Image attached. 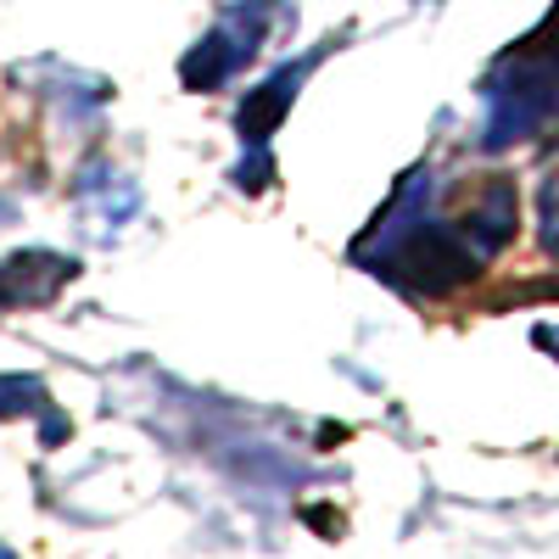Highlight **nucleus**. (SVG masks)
Returning a JSON list of instances; mask_svg holds the SVG:
<instances>
[{"instance_id": "nucleus-2", "label": "nucleus", "mask_w": 559, "mask_h": 559, "mask_svg": "<svg viewBox=\"0 0 559 559\" xmlns=\"http://www.w3.org/2000/svg\"><path fill=\"white\" fill-rule=\"evenodd\" d=\"M559 123V12L487 79V146H515Z\"/></svg>"}, {"instance_id": "nucleus-1", "label": "nucleus", "mask_w": 559, "mask_h": 559, "mask_svg": "<svg viewBox=\"0 0 559 559\" xmlns=\"http://www.w3.org/2000/svg\"><path fill=\"white\" fill-rule=\"evenodd\" d=\"M509 229H515V185L509 179L471 191L453 213H431L426 179L414 174L403 179L397 202L376 224V236H369V241H386V252H364V258L408 292H453L498 258Z\"/></svg>"}, {"instance_id": "nucleus-3", "label": "nucleus", "mask_w": 559, "mask_h": 559, "mask_svg": "<svg viewBox=\"0 0 559 559\" xmlns=\"http://www.w3.org/2000/svg\"><path fill=\"white\" fill-rule=\"evenodd\" d=\"M263 39V23H258V7H247V12H236L224 28H213L207 34V45L185 62V79L191 84H218V79H229L241 62H247V51Z\"/></svg>"}, {"instance_id": "nucleus-5", "label": "nucleus", "mask_w": 559, "mask_h": 559, "mask_svg": "<svg viewBox=\"0 0 559 559\" xmlns=\"http://www.w3.org/2000/svg\"><path fill=\"white\" fill-rule=\"evenodd\" d=\"M0 559H12V554H7V548H0Z\"/></svg>"}, {"instance_id": "nucleus-4", "label": "nucleus", "mask_w": 559, "mask_h": 559, "mask_svg": "<svg viewBox=\"0 0 559 559\" xmlns=\"http://www.w3.org/2000/svg\"><path fill=\"white\" fill-rule=\"evenodd\" d=\"M543 241L548 252H559V174L543 185Z\"/></svg>"}]
</instances>
